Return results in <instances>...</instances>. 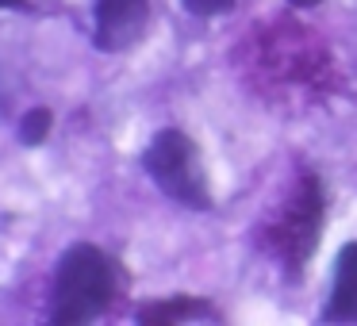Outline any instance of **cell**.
I'll use <instances>...</instances> for the list:
<instances>
[{"label": "cell", "instance_id": "cell-9", "mask_svg": "<svg viewBox=\"0 0 357 326\" xmlns=\"http://www.w3.org/2000/svg\"><path fill=\"white\" fill-rule=\"evenodd\" d=\"M0 8H27V0H0Z\"/></svg>", "mask_w": 357, "mask_h": 326}, {"label": "cell", "instance_id": "cell-7", "mask_svg": "<svg viewBox=\"0 0 357 326\" xmlns=\"http://www.w3.org/2000/svg\"><path fill=\"white\" fill-rule=\"evenodd\" d=\"M50 123H54L50 108H31L24 116V123H20V142L24 146H43V139L50 134Z\"/></svg>", "mask_w": 357, "mask_h": 326}, {"label": "cell", "instance_id": "cell-3", "mask_svg": "<svg viewBox=\"0 0 357 326\" xmlns=\"http://www.w3.org/2000/svg\"><path fill=\"white\" fill-rule=\"evenodd\" d=\"M319 226H323V188H319L315 177H303L300 192H296V203H292V215L273 231V242L280 246V254L288 261L300 265L311 254V246H315Z\"/></svg>", "mask_w": 357, "mask_h": 326}, {"label": "cell", "instance_id": "cell-10", "mask_svg": "<svg viewBox=\"0 0 357 326\" xmlns=\"http://www.w3.org/2000/svg\"><path fill=\"white\" fill-rule=\"evenodd\" d=\"M288 4H296V8H315L319 0H288Z\"/></svg>", "mask_w": 357, "mask_h": 326}, {"label": "cell", "instance_id": "cell-1", "mask_svg": "<svg viewBox=\"0 0 357 326\" xmlns=\"http://www.w3.org/2000/svg\"><path fill=\"white\" fill-rule=\"evenodd\" d=\"M119 288V272L104 249L89 246H70L58 261L54 272V292H50V323L58 326H77L93 323L112 307Z\"/></svg>", "mask_w": 357, "mask_h": 326}, {"label": "cell", "instance_id": "cell-5", "mask_svg": "<svg viewBox=\"0 0 357 326\" xmlns=\"http://www.w3.org/2000/svg\"><path fill=\"white\" fill-rule=\"evenodd\" d=\"M323 323H357V242L342 246L334 261V288L326 300Z\"/></svg>", "mask_w": 357, "mask_h": 326}, {"label": "cell", "instance_id": "cell-2", "mask_svg": "<svg viewBox=\"0 0 357 326\" xmlns=\"http://www.w3.org/2000/svg\"><path fill=\"white\" fill-rule=\"evenodd\" d=\"M142 165H146L150 180L162 188L169 200L185 203L192 211H208L211 208V192L208 180L200 173V150L188 139L185 131H158L154 142L142 154Z\"/></svg>", "mask_w": 357, "mask_h": 326}, {"label": "cell", "instance_id": "cell-4", "mask_svg": "<svg viewBox=\"0 0 357 326\" xmlns=\"http://www.w3.org/2000/svg\"><path fill=\"white\" fill-rule=\"evenodd\" d=\"M150 0H96V47L116 54L142 35Z\"/></svg>", "mask_w": 357, "mask_h": 326}, {"label": "cell", "instance_id": "cell-6", "mask_svg": "<svg viewBox=\"0 0 357 326\" xmlns=\"http://www.w3.org/2000/svg\"><path fill=\"white\" fill-rule=\"evenodd\" d=\"M142 326H154V323H185V318H215L208 311V303H196V300H173V303H146L139 311Z\"/></svg>", "mask_w": 357, "mask_h": 326}, {"label": "cell", "instance_id": "cell-8", "mask_svg": "<svg viewBox=\"0 0 357 326\" xmlns=\"http://www.w3.org/2000/svg\"><path fill=\"white\" fill-rule=\"evenodd\" d=\"M185 8L192 16H219V12L234 8V0H185Z\"/></svg>", "mask_w": 357, "mask_h": 326}]
</instances>
